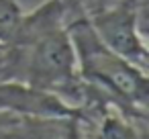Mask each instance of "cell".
<instances>
[{
	"instance_id": "6da1fadb",
	"label": "cell",
	"mask_w": 149,
	"mask_h": 139,
	"mask_svg": "<svg viewBox=\"0 0 149 139\" xmlns=\"http://www.w3.org/2000/svg\"><path fill=\"white\" fill-rule=\"evenodd\" d=\"M65 29L74 43L80 78L102 90L131 119L147 125V72L139 70L100 41L78 0H65Z\"/></svg>"
},
{
	"instance_id": "7a4b0ae2",
	"label": "cell",
	"mask_w": 149,
	"mask_h": 139,
	"mask_svg": "<svg viewBox=\"0 0 149 139\" xmlns=\"http://www.w3.org/2000/svg\"><path fill=\"white\" fill-rule=\"evenodd\" d=\"M100 41L114 53L147 72V45L141 21L147 0H78Z\"/></svg>"
},
{
	"instance_id": "3957f363",
	"label": "cell",
	"mask_w": 149,
	"mask_h": 139,
	"mask_svg": "<svg viewBox=\"0 0 149 139\" xmlns=\"http://www.w3.org/2000/svg\"><path fill=\"white\" fill-rule=\"evenodd\" d=\"M80 139H147V125L131 119L116 104H106L96 121L78 119Z\"/></svg>"
},
{
	"instance_id": "277c9868",
	"label": "cell",
	"mask_w": 149,
	"mask_h": 139,
	"mask_svg": "<svg viewBox=\"0 0 149 139\" xmlns=\"http://www.w3.org/2000/svg\"><path fill=\"white\" fill-rule=\"evenodd\" d=\"M25 139H80L78 115L23 117Z\"/></svg>"
},
{
	"instance_id": "5b68a950",
	"label": "cell",
	"mask_w": 149,
	"mask_h": 139,
	"mask_svg": "<svg viewBox=\"0 0 149 139\" xmlns=\"http://www.w3.org/2000/svg\"><path fill=\"white\" fill-rule=\"evenodd\" d=\"M23 10L17 0H0V45H6L19 31Z\"/></svg>"
}]
</instances>
